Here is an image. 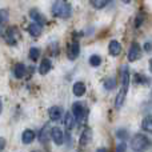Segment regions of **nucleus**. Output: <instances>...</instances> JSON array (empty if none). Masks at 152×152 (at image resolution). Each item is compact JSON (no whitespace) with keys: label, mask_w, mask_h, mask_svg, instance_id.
Instances as JSON below:
<instances>
[{"label":"nucleus","mask_w":152,"mask_h":152,"mask_svg":"<svg viewBox=\"0 0 152 152\" xmlns=\"http://www.w3.org/2000/svg\"><path fill=\"white\" fill-rule=\"evenodd\" d=\"M52 15L55 18L68 19L72 15L71 4L68 1H66V0H58V1H55L52 5Z\"/></svg>","instance_id":"obj_1"},{"label":"nucleus","mask_w":152,"mask_h":152,"mask_svg":"<svg viewBox=\"0 0 152 152\" xmlns=\"http://www.w3.org/2000/svg\"><path fill=\"white\" fill-rule=\"evenodd\" d=\"M131 147L136 152L145 151L150 147V139L147 136H144V135H135L131 140Z\"/></svg>","instance_id":"obj_2"},{"label":"nucleus","mask_w":152,"mask_h":152,"mask_svg":"<svg viewBox=\"0 0 152 152\" xmlns=\"http://www.w3.org/2000/svg\"><path fill=\"white\" fill-rule=\"evenodd\" d=\"M87 108L84 105V103L81 102H76L74 103V107H72V115H74L75 120H77L79 123H84L87 119Z\"/></svg>","instance_id":"obj_3"},{"label":"nucleus","mask_w":152,"mask_h":152,"mask_svg":"<svg viewBox=\"0 0 152 152\" xmlns=\"http://www.w3.org/2000/svg\"><path fill=\"white\" fill-rule=\"evenodd\" d=\"M142 58V47L137 43H132L128 51V60L129 61H136Z\"/></svg>","instance_id":"obj_4"},{"label":"nucleus","mask_w":152,"mask_h":152,"mask_svg":"<svg viewBox=\"0 0 152 152\" xmlns=\"http://www.w3.org/2000/svg\"><path fill=\"white\" fill-rule=\"evenodd\" d=\"M19 37H20V35H19L18 28H15V27H11L5 31V40L10 45H15Z\"/></svg>","instance_id":"obj_5"},{"label":"nucleus","mask_w":152,"mask_h":152,"mask_svg":"<svg viewBox=\"0 0 152 152\" xmlns=\"http://www.w3.org/2000/svg\"><path fill=\"white\" fill-rule=\"evenodd\" d=\"M50 136H51V139L53 140V143H55V144H58V145L63 144L64 134H63V131H61L59 127H53V128L51 129V131H50Z\"/></svg>","instance_id":"obj_6"},{"label":"nucleus","mask_w":152,"mask_h":152,"mask_svg":"<svg viewBox=\"0 0 152 152\" xmlns=\"http://www.w3.org/2000/svg\"><path fill=\"white\" fill-rule=\"evenodd\" d=\"M79 52H80V44H79V42H72L71 44L68 45V48H67V56H68L69 60H75L76 58L79 56Z\"/></svg>","instance_id":"obj_7"},{"label":"nucleus","mask_w":152,"mask_h":152,"mask_svg":"<svg viewBox=\"0 0 152 152\" xmlns=\"http://www.w3.org/2000/svg\"><path fill=\"white\" fill-rule=\"evenodd\" d=\"M29 16H31V19H34V23H36V24H39L40 27H43L45 23H47V19L44 18V15H43L40 11H37V10H31L29 11Z\"/></svg>","instance_id":"obj_8"},{"label":"nucleus","mask_w":152,"mask_h":152,"mask_svg":"<svg viewBox=\"0 0 152 152\" xmlns=\"http://www.w3.org/2000/svg\"><path fill=\"white\" fill-rule=\"evenodd\" d=\"M120 79H121V88L128 89L129 80H131V75H129V69H128V67H127V66H124L123 68H121Z\"/></svg>","instance_id":"obj_9"},{"label":"nucleus","mask_w":152,"mask_h":152,"mask_svg":"<svg viewBox=\"0 0 152 152\" xmlns=\"http://www.w3.org/2000/svg\"><path fill=\"white\" fill-rule=\"evenodd\" d=\"M48 115H50V119L52 121H59L61 119V115H63V111H61L60 107L55 105V107H51L48 110Z\"/></svg>","instance_id":"obj_10"},{"label":"nucleus","mask_w":152,"mask_h":152,"mask_svg":"<svg viewBox=\"0 0 152 152\" xmlns=\"http://www.w3.org/2000/svg\"><path fill=\"white\" fill-rule=\"evenodd\" d=\"M108 52L112 56H118L121 52V44L118 40H111V43L108 44Z\"/></svg>","instance_id":"obj_11"},{"label":"nucleus","mask_w":152,"mask_h":152,"mask_svg":"<svg viewBox=\"0 0 152 152\" xmlns=\"http://www.w3.org/2000/svg\"><path fill=\"white\" fill-rule=\"evenodd\" d=\"M91 137H92V131L89 128H86L81 132V136H80V139H79V143H80L81 147H86V145L91 142Z\"/></svg>","instance_id":"obj_12"},{"label":"nucleus","mask_w":152,"mask_h":152,"mask_svg":"<svg viewBox=\"0 0 152 152\" xmlns=\"http://www.w3.org/2000/svg\"><path fill=\"white\" fill-rule=\"evenodd\" d=\"M75 121H76V120H75L74 115H72L71 112H67L66 115H64V126H66L67 131H71V129L74 128Z\"/></svg>","instance_id":"obj_13"},{"label":"nucleus","mask_w":152,"mask_h":152,"mask_svg":"<svg viewBox=\"0 0 152 152\" xmlns=\"http://www.w3.org/2000/svg\"><path fill=\"white\" fill-rule=\"evenodd\" d=\"M35 132L31 131V129H26V131L23 132V136H21V142L24 143V144H29V143H32L35 140Z\"/></svg>","instance_id":"obj_14"},{"label":"nucleus","mask_w":152,"mask_h":152,"mask_svg":"<svg viewBox=\"0 0 152 152\" xmlns=\"http://www.w3.org/2000/svg\"><path fill=\"white\" fill-rule=\"evenodd\" d=\"M13 75H15L16 79H21L26 75V66L21 63L15 64V67H13Z\"/></svg>","instance_id":"obj_15"},{"label":"nucleus","mask_w":152,"mask_h":152,"mask_svg":"<svg viewBox=\"0 0 152 152\" xmlns=\"http://www.w3.org/2000/svg\"><path fill=\"white\" fill-rule=\"evenodd\" d=\"M51 68H52V63H51L50 59H44V60L40 63V67H39V72L42 75H45L47 72L51 71Z\"/></svg>","instance_id":"obj_16"},{"label":"nucleus","mask_w":152,"mask_h":152,"mask_svg":"<svg viewBox=\"0 0 152 152\" xmlns=\"http://www.w3.org/2000/svg\"><path fill=\"white\" fill-rule=\"evenodd\" d=\"M28 32H29L31 36L37 37V36L42 35V27H40L39 24H36V23H32V24H29L28 26Z\"/></svg>","instance_id":"obj_17"},{"label":"nucleus","mask_w":152,"mask_h":152,"mask_svg":"<svg viewBox=\"0 0 152 152\" xmlns=\"http://www.w3.org/2000/svg\"><path fill=\"white\" fill-rule=\"evenodd\" d=\"M50 139V129H48V126H44L39 132V142L45 144Z\"/></svg>","instance_id":"obj_18"},{"label":"nucleus","mask_w":152,"mask_h":152,"mask_svg":"<svg viewBox=\"0 0 152 152\" xmlns=\"http://www.w3.org/2000/svg\"><path fill=\"white\" fill-rule=\"evenodd\" d=\"M86 94V86L81 81H76L74 84V95L75 96H83Z\"/></svg>","instance_id":"obj_19"},{"label":"nucleus","mask_w":152,"mask_h":152,"mask_svg":"<svg viewBox=\"0 0 152 152\" xmlns=\"http://www.w3.org/2000/svg\"><path fill=\"white\" fill-rule=\"evenodd\" d=\"M142 128L147 132H151L152 131V120H151V116H147V118L143 119L142 121Z\"/></svg>","instance_id":"obj_20"},{"label":"nucleus","mask_w":152,"mask_h":152,"mask_svg":"<svg viewBox=\"0 0 152 152\" xmlns=\"http://www.w3.org/2000/svg\"><path fill=\"white\" fill-rule=\"evenodd\" d=\"M92 4V7L96 8V10H100V8H104L105 5L108 4L110 0H89Z\"/></svg>","instance_id":"obj_21"},{"label":"nucleus","mask_w":152,"mask_h":152,"mask_svg":"<svg viewBox=\"0 0 152 152\" xmlns=\"http://www.w3.org/2000/svg\"><path fill=\"white\" fill-rule=\"evenodd\" d=\"M8 19H10V12H8V10H0V27L4 26L8 21Z\"/></svg>","instance_id":"obj_22"},{"label":"nucleus","mask_w":152,"mask_h":152,"mask_svg":"<svg viewBox=\"0 0 152 152\" xmlns=\"http://www.w3.org/2000/svg\"><path fill=\"white\" fill-rule=\"evenodd\" d=\"M115 87H116V80L113 77H110L104 81V88L108 89V91H112Z\"/></svg>","instance_id":"obj_23"},{"label":"nucleus","mask_w":152,"mask_h":152,"mask_svg":"<svg viewBox=\"0 0 152 152\" xmlns=\"http://www.w3.org/2000/svg\"><path fill=\"white\" fill-rule=\"evenodd\" d=\"M39 56H40V50L39 48L32 47L31 50H29V59H31V60L36 61L37 59H39Z\"/></svg>","instance_id":"obj_24"},{"label":"nucleus","mask_w":152,"mask_h":152,"mask_svg":"<svg viewBox=\"0 0 152 152\" xmlns=\"http://www.w3.org/2000/svg\"><path fill=\"white\" fill-rule=\"evenodd\" d=\"M89 64H91L92 67H99L100 64H102V58H100L99 55H92L91 58H89Z\"/></svg>","instance_id":"obj_25"},{"label":"nucleus","mask_w":152,"mask_h":152,"mask_svg":"<svg viewBox=\"0 0 152 152\" xmlns=\"http://www.w3.org/2000/svg\"><path fill=\"white\" fill-rule=\"evenodd\" d=\"M127 135H128V134H127L126 129H123V131H121V129H119V131H118V137H119V139H126Z\"/></svg>","instance_id":"obj_26"},{"label":"nucleus","mask_w":152,"mask_h":152,"mask_svg":"<svg viewBox=\"0 0 152 152\" xmlns=\"http://www.w3.org/2000/svg\"><path fill=\"white\" fill-rule=\"evenodd\" d=\"M126 150H127L126 143H120V144L118 145V148H116V152H126Z\"/></svg>","instance_id":"obj_27"},{"label":"nucleus","mask_w":152,"mask_h":152,"mask_svg":"<svg viewBox=\"0 0 152 152\" xmlns=\"http://www.w3.org/2000/svg\"><path fill=\"white\" fill-rule=\"evenodd\" d=\"M135 79H136L137 83H143V81H144V76H142V75H139V74L135 75Z\"/></svg>","instance_id":"obj_28"},{"label":"nucleus","mask_w":152,"mask_h":152,"mask_svg":"<svg viewBox=\"0 0 152 152\" xmlns=\"http://www.w3.org/2000/svg\"><path fill=\"white\" fill-rule=\"evenodd\" d=\"M5 147V140L3 139V137H0V151H3Z\"/></svg>","instance_id":"obj_29"},{"label":"nucleus","mask_w":152,"mask_h":152,"mask_svg":"<svg viewBox=\"0 0 152 152\" xmlns=\"http://www.w3.org/2000/svg\"><path fill=\"white\" fill-rule=\"evenodd\" d=\"M144 50H145V52H151V44L150 43H145L144 44Z\"/></svg>","instance_id":"obj_30"},{"label":"nucleus","mask_w":152,"mask_h":152,"mask_svg":"<svg viewBox=\"0 0 152 152\" xmlns=\"http://www.w3.org/2000/svg\"><path fill=\"white\" fill-rule=\"evenodd\" d=\"M142 20H143V19H142V16H139V18H137V20H136V27H139V26H140V23H142Z\"/></svg>","instance_id":"obj_31"},{"label":"nucleus","mask_w":152,"mask_h":152,"mask_svg":"<svg viewBox=\"0 0 152 152\" xmlns=\"http://www.w3.org/2000/svg\"><path fill=\"white\" fill-rule=\"evenodd\" d=\"M96 152H108V151L105 150V148H99V150H97Z\"/></svg>","instance_id":"obj_32"},{"label":"nucleus","mask_w":152,"mask_h":152,"mask_svg":"<svg viewBox=\"0 0 152 152\" xmlns=\"http://www.w3.org/2000/svg\"><path fill=\"white\" fill-rule=\"evenodd\" d=\"M1 110H3V104H1V100H0V112H1Z\"/></svg>","instance_id":"obj_33"},{"label":"nucleus","mask_w":152,"mask_h":152,"mask_svg":"<svg viewBox=\"0 0 152 152\" xmlns=\"http://www.w3.org/2000/svg\"><path fill=\"white\" fill-rule=\"evenodd\" d=\"M121 1H123V3H129L131 0H121Z\"/></svg>","instance_id":"obj_34"},{"label":"nucleus","mask_w":152,"mask_h":152,"mask_svg":"<svg viewBox=\"0 0 152 152\" xmlns=\"http://www.w3.org/2000/svg\"><path fill=\"white\" fill-rule=\"evenodd\" d=\"M34 152H39V151H34Z\"/></svg>","instance_id":"obj_35"}]
</instances>
